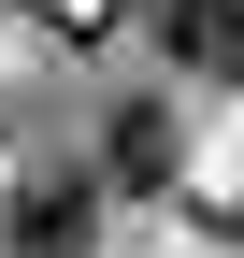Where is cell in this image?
Wrapping results in <instances>:
<instances>
[{
	"label": "cell",
	"instance_id": "obj_1",
	"mask_svg": "<svg viewBox=\"0 0 244 258\" xmlns=\"http://www.w3.org/2000/svg\"><path fill=\"white\" fill-rule=\"evenodd\" d=\"M0 244H15V258H86V244H101V186H86V172H15Z\"/></svg>",
	"mask_w": 244,
	"mask_h": 258
},
{
	"label": "cell",
	"instance_id": "obj_2",
	"mask_svg": "<svg viewBox=\"0 0 244 258\" xmlns=\"http://www.w3.org/2000/svg\"><path fill=\"white\" fill-rule=\"evenodd\" d=\"M172 172V129L158 115H115V186H158Z\"/></svg>",
	"mask_w": 244,
	"mask_h": 258
}]
</instances>
